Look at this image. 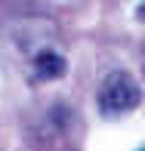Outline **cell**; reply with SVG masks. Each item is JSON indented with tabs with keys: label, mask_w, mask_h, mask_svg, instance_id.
Masks as SVG:
<instances>
[{
	"label": "cell",
	"mask_w": 145,
	"mask_h": 151,
	"mask_svg": "<svg viewBox=\"0 0 145 151\" xmlns=\"http://www.w3.org/2000/svg\"><path fill=\"white\" fill-rule=\"evenodd\" d=\"M142 102V90L133 80V74L127 71H111L99 86V111L108 114V117H117V114L133 111Z\"/></svg>",
	"instance_id": "6da1fadb"
},
{
	"label": "cell",
	"mask_w": 145,
	"mask_h": 151,
	"mask_svg": "<svg viewBox=\"0 0 145 151\" xmlns=\"http://www.w3.org/2000/svg\"><path fill=\"white\" fill-rule=\"evenodd\" d=\"M65 59L59 56V52L53 50H40L37 56H34V74H37L40 80H59L62 74H65Z\"/></svg>",
	"instance_id": "7a4b0ae2"
},
{
	"label": "cell",
	"mask_w": 145,
	"mask_h": 151,
	"mask_svg": "<svg viewBox=\"0 0 145 151\" xmlns=\"http://www.w3.org/2000/svg\"><path fill=\"white\" fill-rule=\"evenodd\" d=\"M139 19H142V22H145V3L139 6Z\"/></svg>",
	"instance_id": "3957f363"
},
{
	"label": "cell",
	"mask_w": 145,
	"mask_h": 151,
	"mask_svg": "<svg viewBox=\"0 0 145 151\" xmlns=\"http://www.w3.org/2000/svg\"><path fill=\"white\" fill-rule=\"evenodd\" d=\"M142 151H145V148H142Z\"/></svg>",
	"instance_id": "277c9868"
}]
</instances>
